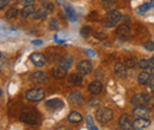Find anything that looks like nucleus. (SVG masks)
Returning a JSON list of instances; mask_svg holds the SVG:
<instances>
[{
    "instance_id": "obj_30",
    "label": "nucleus",
    "mask_w": 154,
    "mask_h": 130,
    "mask_svg": "<svg viewBox=\"0 0 154 130\" xmlns=\"http://www.w3.org/2000/svg\"><path fill=\"white\" fill-rule=\"evenodd\" d=\"M125 65H126L127 68H129V69H133L135 65H136V62H135L134 58H126Z\"/></svg>"
},
{
    "instance_id": "obj_7",
    "label": "nucleus",
    "mask_w": 154,
    "mask_h": 130,
    "mask_svg": "<svg viewBox=\"0 0 154 130\" xmlns=\"http://www.w3.org/2000/svg\"><path fill=\"white\" fill-rule=\"evenodd\" d=\"M133 115L136 118H147L149 116V110L147 107L143 105H139L133 110Z\"/></svg>"
},
{
    "instance_id": "obj_24",
    "label": "nucleus",
    "mask_w": 154,
    "mask_h": 130,
    "mask_svg": "<svg viewBox=\"0 0 154 130\" xmlns=\"http://www.w3.org/2000/svg\"><path fill=\"white\" fill-rule=\"evenodd\" d=\"M137 65H139V68L140 69H142V70H146V69H148V68H153V65H152V62L151 60H148V59H140L139 62H137Z\"/></svg>"
},
{
    "instance_id": "obj_31",
    "label": "nucleus",
    "mask_w": 154,
    "mask_h": 130,
    "mask_svg": "<svg viewBox=\"0 0 154 130\" xmlns=\"http://www.w3.org/2000/svg\"><path fill=\"white\" fill-rule=\"evenodd\" d=\"M143 47L147 50V51H153L154 50V43L152 40H149V41H147L145 45H143Z\"/></svg>"
},
{
    "instance_id": "obj_25",
    "label": "nucleus",
    "mask_w": 154,
    "mask_h": 130,
    "mask_svg": "<svg viewBox=\"0 0 154 130\" xmlns=\"http://www.w3.org/2000/svg\"><path fill=\"white\" fill-rule=\"evenodd\" d=\"M33 17H35L36 20H40V19L46 18V17H48V11H46L44 7H43V8H39V10H37V11L35 12Z\"/></svg>"
},
{
    "instance_id": "obj_22",
    "label": "nucleus",
    "mask_w": 154,
    "mask_h": 130,
    "mask_svg": "<svg viewBox=\"0 0 154 130\" xmlns=\"http://www.w3.org/2000/svg\"><path fill=\"white\" fill-rule=\"evenodd\" d=\"M64 8H65V13H66V16H68L69 20H70V21H76L77 17H76L75 11H74V8H72L70 5H65Z\"/></svg>"
},
{
    "instance_id": "obj_32",
    "label": "nucleus",
    "mask_w": 154,
    "mask_h": 130,
    "mask_svg": "<svg viewBox=\"0 0 154 130\" xmlns=\"http://www.w3.org/2000/svg\"><path fill=\"white\" fill-rule=\"evenodd\" d=\"M49 25H50V29H55V30H57L58 29V23L56 19H51L50 20V23H49Z\"/></svg>"
},
{
    "instance_id": "obj_3",
    "label": "nucleus",
    "mask_w": 154,
    "mask_h": 130,
    "mask_svg": "<svg viewBox=\"0 0 154 130\" xmlns=\"http://www.w3.org/2000/svg\"><path fill=\"white\" fill-rule=\"evenodd\" d=\"M45 96V91L40 88H33V89H30L27 92H26V99L30 101V102H39L44 98Z\"/></svg>"
},
{
    "instance_id": "obj_5",
    "label": "nucleus",
    "mask_w": 154,
    "mask_h": 130,
    "mask_svg": "<svg viewBox=\"0 0 154 130\" xmlns=\"http://www.w3.org/2000/svg\"><path fill=\"white\" fill-rule=\"evenodd\" d=\"M119 127L121 130H132L133 129V122L131 119V116L128 113H123L119 118Z\"/></svg>"
},
{
    "instance_id": "obj_43",
    "label": "nucleus",
    "mask_w": 154,
    "mask_h": 130,
    "mask_svg": "<svg viewBox=\"0 0 154 130\" xmlns=\"http://www.w3.org/2000/svg\"><path fill=\"white\" fill-rule=\"evenodd\" d=\"M151 62H152V65H153V68H154V56L151 58Z\"/></svg>"
},
{
    "instance_id": "obj_27",
    "label": "nucleus",
    "mask_w": 154,
    "mask_h": 130,
    "mask_svg": "<svg viewBox=\"0 0 154 130\" xmlns=\"http://www.w3.org/2000/svg\"><path fill=\"white\" fill-rule=\"evenodd\" d=\"M17 14H18V10H17L16 7H12V8H10V10L6 12V18L13 19L17 17Z\"/></svg>"
},
{
    "instance_id": "obj_6",
    "label": "nucleus",
    "mask_w": 154,
    "mask_h": 130,
    "mask_svg": "<svg viewBox=\"0 0 154 130\" xmlns=\"http://www.w3.org/2000/svg\"><path fill=\"white\" fill-rule=\"evenodd\" d=\"M93 70V65L89 60H82L77 64V71L81 72L82 74H88L91 72Z\"/></svg>"
},
{
    "instance_id": "obj_44",
    "label": "nucleus",
    "mask_w": 154,
    "mask_h": 130,
    "mask_svg": "<svg viewBox=\"0 0 154 130\" xmlns=\"http://www.w3.org/2000/svg\"><path fill=\"white\" fill-rule=\"evenodd\" d=\"M151 74L154 77V68H152V71H151Z\"/></svg>"
},
{
    "instance_id": "obj_23",
    "label": "nucleus",
    "mask_w": 154,
    "mask_h": 130,
    "mask_svg": "<svg viewBox=\"0 0 154 130\" xmlns=\"http://www.w3.org/2000/svg\"><path fill=\"white\" fill-rule=\"evenodd\" d=\"M52 74H54V77L55 78H57V79H62V78H64L65 76H66V70H64V69H62V68H55L54 70H52Z\"/></svg>"
},
{
    "instance_id": "obj_41",
    "label": "nucleus",
    "mask_w": 154,
    "mask_h": 130,
    "mask_svg": "<svg viewBox=\"0 0 154 130\" xmlns=\"http://www.w3.org/2000/svg\"><path fill=\"white\" fill-rule=\"evenodd\" d=\"M149 5H151V7H154V0H151L149 2H148Z\"/></svg>"
},
{
    "instance_id": "obj_34",
    "label": "nucleus",
    "mask_w": 154,
    "mask_h": 130,
    "mask_svg": "<svg viewBox=\"0 0 154 130\" xmlns=\"http://www.w3.org/2000/svg\"><path fill=\"white\" fill-rule=\"evenodd\" d=\"M87 124H88V127H89V128L94 125V123H93V117H91V115H89V116L87 117Z\"/></svg>"
},
{
    "instance_id": "obj_39",
    "label": "nucleus",
    "mask_w": 154,
    "mask_h": 130,
    "mask_svg": "<svg viewBox=\"0 0 154 130\" xmlns=\"http://www.w3.org/2000/svg\"><path fill=\"white\" fill-rule=\"evenodd\" d=\"M85 52L89 55V56H91V57H95V52L94 51H90V50H85Z\"/></svg>"
},
{
    "instance_id": "obj_11",
    "label": "nucleus",
    "mask_w": 154,
    "mask_h": 130,
    "mask_svg": "<svg viewBox=\"0 0 154 130\" xmlns=\"http://www.w3.org/2000/svg\"><path fill=\"white\" fill-rule=\"evenodd\" d=\"M114 71H115V74L120 78H126L127 77V66L120 62L115 63L114 65Z\"/></svg>"
},
{
    "instance_id": "obj_45",
    "label": "nucleus",
    "mask_w": 154,
    "mask_h": 130,
    "mask_svg": "<svg viewBox=\"0 0 154 130\" xmlns=\"http://www.w3.org/2000/svg\"><path fill=\"white\" fill-rule=\"evenodd\" d=\"M62 1H63V0H58V2H62Z\"/></svg>"
},
{
    "instance_id": "obj_15",
    "label": "nucleus",
    "mask_w": 154,
    "mask_h": 130,
    "mask_svg": "<svg viewBox=\"0 0 154 130\" xmlns=\"http://www.w3.org/2000/svg\"><path fill=\"white\" fill-rule=\"evenodd\" d=\"M153 76L149 74V72H146V71H142L141 74L137 76V82L141 84V85H148L149 82L152 80Z\"/></svg>"
},
{
    "instance_id": "obj_9",
    "label": "nucleus",
    "mask_w": 154,
    "mask_h": 130,
    "mask_svg": "<svg viewBox=\"0 0 154 130\" xmlns=\"http://www.w3.org/2000/svg\"><path fill=\"white\" fill-rule=\"evenodd\" d=\"M30 80H31L32 83L40 84V83L46 82V80H48V77H46V74H44V72H42V71H36V72L30 74Z\"/></svg>"
},
{
    "instance_id": "obj_26",
    "label": "nucleus",
    "mask_w": 154,
    "mask_h": 130,
    "mask_svg": "<svg viewBox=\"0 0 154 130\" xmlns=\"http://www.w3.org/2000/svg\"><path fill=\"white\" fill-rule=\"evenodd\" d=\"M42 6H43L48 12H54V11H55V5H54V2H51V1H49V0L43 1V2H42Z\"/></svg>"
},
{
    "instance_id": "obj_33",
    "label": "nucleus",
    "mask_w": 154,
    "mask_h": 130,
    "mask_svg": "<svg viewBox=\"0 0 154 130\" xmlns=\"http://www.w3.org/2000/svg\"><path fill=\"white\" fill-rule=\"evenodd\" d=\"M90 32V27H88V26H84L82 30H81V35L83 36V37H88V33Z\"/></svg>"
},
{
    "instance_id": "obj_42",
    "label": "nucleus",
    "mask_w": 154,
    "mask_h": 130,
    "mask_svg": "<svg viewBox=\"0 0 154 130\" xmlns=\"http://www.w3.org/2000/svg\"><path fill=\"white\" fill-rule=\"evenodd\" d=\"M89 129H90V130H98V129H97V128H96V127H95V125H93V127H90Z\"/></svg>"
},
{
    "instance_id": "obj_18",
    "label": "nucleus",
    "mask_w": 154,
    "mask_h": 130,
    "mask_svg": "<svg viewBox=\"0 0 154 130\" xmlns=\"http://www.w3.org/2000/svg\"><path fill=\"white\" fill-rule=\"evenodd\" d=\"M131 103L133 105H136V107L145 105V93H136V95H134L132 97V99H131Z\"/></svg>"
},
{
    "instance_id": "obj_36",
    "label": "nucleus",
    "mask_w": 154,
    "mask_h": 130,
    "mask_svg": "<svg viewBox=\"0 0 154 130\" xmlns=\"http://www.w3.org/2000/svg\"><path fill=\"white\" fill-rule=\"evenodd\" d=\"M8 2H10V0H1V2H0V8H1V10H4V8H5V6H6Z\"/></svg>"
},
{
    "instance_id": "obj_14",
    "label": "nucleus",
    "mask_w": 154,
    "mask_h": 130,
    "mask_svg": "<svg viewBox=\"0 0 154 130\" xmlns=\"http://www.w3.org/2000/svg\"><path fill=\"white\" fill-rule=\"evenodd\" d=\"M116 35L121 38H128L131 35V27L127 24H122L117 27L116 30Z\"/></svg>"
},
{
    "instance_id": "obj_13",
    "label": "nucleus",
    "mask_w": 154,
    "mask_h": 130,
    "mask_svg": "<svg viewBox=\"0 0 154 130\" xmlns=\"http://www.w3.org/2000/svg\"><path fill=\"white\" fill-rule=\"evenodd\" d=\"M72 63H74V57L72 56L63 57V58L59 59V68H62V69L68 71L72 66Z\"/></svg>"
},
{
    "instance_id": "obj_29",
    "label": "nucleus",
    "mask_w": 154,
    "mask_h": 130,
    "mask_svg": "<svg viewBox=\"0 0 154 130\" xmlns=\"http://www.w3.org/2000/svg\"><path fill=\"white\" fill-rule=\"evenodd\" d=\"M149 8H151V5H149V4H143V5H141V6H139V7L136 8V12H137V13H145V12H147Z\"/></svg>"
},
{
    "instance_id": "obj_10",
    "label": "nucleus",
    "mask_w": 154,
    "mask_h": 130,
    "mask_svg": "<svg viewBox=\"0 0 154 130\" xmlns=\"http://www.w3.org/2000/svg\"><path fill=\"white\" fill-rule=\"evenodd\" d=\"M151 124V122L147 118H136L133 122V129L135 130H143L148 128V125Z\"/></svg>"
},
{
    "instance_id": "obj_21",
    "label": "nucleus",
    "mask_w": 154,
    "mask_h": 130,
    "mask_svg": "<svg viewBox=\"0 0 154 130\" xmlns=\"http://www.w3.org/2000/svg\"><path fill=\"white\" fill-rule=\"evenodd\" d=\"M68 119H69V122H72V123H79L83 119V117H82V115L79 112L71 111L68 116Z\"/></svg>"
},
{
    "instance_id": "obj_17",
    "label": "nucleus",
    "mask_w": 154,
    "mask_h": 130,
    "mask_svg": "<svg viewBox=\"0 0 154 130\" xmlns=\"http://www.w3.org/2000/svg\"><path fill=\"white\" fill-rule=\"evenodd\" d=\"M69 101H70L71 103H74V104L79 105V104L83 103V95H82L81 92H78V91L71 92L70 95H69Z\"/></svg>"
},
{
    "instance_id": "obj_19",
    "label": "nucleus",
    "mask_w": 154,
    "mask_h": 130,
    "mask_svg": "<svg viewBox=\"0 0 154 130\" xmlns=\"http://www.w3.org/2000/svg\"><path fill=\"white\" fill-rule=\"evenodd\" d=\"M69 82L74 85H81L83 83V74L81 72H77V74H70V78H69Z\"/></svg>"
},
{
    "instance_id": "obj_40",
    "label": "nucleus",
    "mask_w": 154,
    "mask_h": 130,
    "mask_svg": "<svg viewBox=\"0 0 154 130\" xmlns=\"http://www.w3.org/2000/svg\"><path fill=\"white\" fill-rule=\"evenodd\" d=\"M106 4H115L117 0H103Z\"/></svg>"
},
{
    "instance_id": "obj_37",
    "label": "nucleus",
    "mask_w": 154,
    "mask_h": 130,
    "mask_svg": "<svg viewBox=\"0 0 154 130\" xmlns=\"http://www.w3.org/2000/svg\"><path fill=\"white\" fill-rule=\"evenodd\" d=\"M148 85H149V90H151L152 92H154V77L152 78V80L149 82V84H148Z\"/></svg>"
},
{
    "instance_id": "obj_2",
    "label": "nucleus",
    "mask_w": 154,
    "mask_h": 130,
    "mask_svg": "<svg viewBox=\"0 0 154 130\" xmlns=\"http://www.w3.org/2000/svg\"><path fill=\"white\" fill-rule=\"evenodd\" d=\"M96 119L100 123H108L109 121H112L113 116H114V112L113 110H110L109 108H106V107H101L96 110Z\"/></svg>"
},
{
    "instance_id": "obj_1",
    "label": "nucleus",
    "mask_w": 154,
    "mask_h": 130,
    "mask_svg": "<svg viewBox=\"0 0 154 130\" xmlns=\"http://www.w3.org/2000/svg\"><path fill=\"white\" fill-rule=\"evenodd\" d=\"M121 19H122V14H121L119 11L113 10V11H110V12L107 13L106 18L103 19V21H102V25H103L104 27L110 29V27H114Z\"/></svg>"
},
{
    "instance_id": "obj_12",
    "label": "nucleus",
    "mask_w": 154,
    "mask_h": 130,
    "mask_svg": "<svg viewBox=\"0 0 154 130\" xmlns=\"http://www.w3.org/2000/svg\"><path fill=\"white\" fill-rule=\"evenodd\" d=\"M46 107L49 109H54V110H58V109H62L64 108V102L59 98H54V99H49L46 103Z\"/></svg>"
},
{
    "instance_id": "obj_4",
    "label": "nucleus",
    "mask_w": 154,
    "mask_h": 130,
    "mask_svg": "<svg viewBox=\"0 0 154 130\" xmlns=\"http://www.w3.org/2000/svg\"><path fill=\"white\" fill-rule=\"evenodd\" d=\"M20 119H21V122H24L26 124L35 125L38 122V116L32 111H24L20 115Z\"/></svg>"
},
{
    "instance_id": "obj_38",
    "label": "nucleus",
    "mask_w": 154,
    "mask_h": 130,
    "mask_svg": "<svg viewBox=\"0 0 154 130\" xmlns=\"http://www.w3.org/2000/svg\"><path fill=\"white\" fill-rule=\"evenodd\" d=\"M32 44H33V45H42L43 41H42V40H32Z\"/></svg>"
},
{
    "instance_id": "obj_8",
    "label": "nucleus",
    "mask_w": 154,
    "mask_h": 130,
    "mask_svg": "<svg viewBox=\"0 0 154 130\" xmlns=\"http://www.w3.org/2000/svg\"><path fill=\"white\" fill-rule=\"evenodd\" d=\"M31 62L36 65V66H44L45 63H46V58L43 53H39V52H35L31 55Z\"/></svg>"
},
{
    "instance_id": "obj_20",
    "label": "nucleus",
    "mask_w": 154,
    "mask_h": 130,
    "mask_svg": "<svg viewBox=\"0 0 154 130\" xmlns=\"http://www.w3.org/2000/svg\"><path fill=\"white\" fill-rule=\"evenodd\" d=\"M36 11H37V10L35 8L33 5H27V6H25V7L21 10V17H23V18H27L29 16L35 14Z\"/></svg>"
},
{
    "instance_id": "obj_35",
    "label": "nucleus",
    "mask_w": 154,
    "mask_h": 130,
    "mask_svg": "<svg viewBox=\"0 0 154 130\" xmlns=\"http://www.w3.org/2000/svg\"><path fill=\"white\" fill-rule=\"evenodd\" d=\"M35 1L36 0H21V4L25 5V6H27V5H32Z\"/></svg>"
},
{
    "instance_id": "obj_16",
    "label": "nucleus",
    "mask_w": 154,
    "mask_h": 130,
    "mask_svg": "<svg viewBox=\"0 0 154 130\" xmlns=\"http://www.w3.org/2000/svg\"><path fill=\"white\" fill-rule=\"evenodd\" d=\"M88 90H89V92H91L93 95H98V93L102 92V90H103V85H102L101 82L95 80V82H93V83L89 84Z\"/></svg>"
},
{
    "instance_id": "obj_28",
    "label": "nucleus",
    "mask_w": 154,
    "mask_h": 130,
    "mask_svg": "<svg viewBox=\"0 0 154 130\" xmlns=\"http://www.w3.org/2000/svg\"><path fill=\"white\" fill-rule=\"evenodd\" d=\"M93 36L96 38V39H98V40H103V39H106V38H107V33L102 32L101 30H96V31H94Z\"/></svg>"
}]
</instances>
